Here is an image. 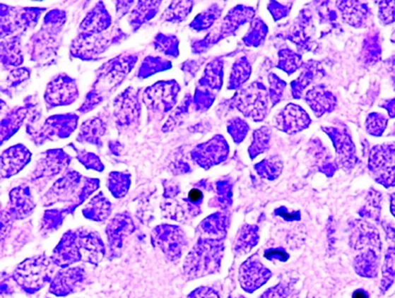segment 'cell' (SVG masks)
<instances>
[{
  "instance_id": "3",
  "label": "cell",
  "mask_w": 395,
  "mask_h": 298,
  "mask_svg": "<svg viewBox=\"0 0 395 298\" xmlns=\"http://www.w3.org/2000/svg\"><path fill=\"white\" fill-rule=\"evenodd\" d=\"M258 241H259V235L256 226H245V228H243L238 234L235 245V252L240 255L246 254L258 244Z\"/></svg>"
},
{
  "instance_id": "6",
  "label": "cell",
  "mask_w": 395,
  "mask_h": 298,
  "mask_svg": "<svg viewBox=\"0 0 395 298\" xmlns=\"http://www.w3.org/2000/svg\"><path fill=\"white\" fill-rule=\"evenodd\" d=\"M264 257L270 261H280V262H287L290 256L283 248H274L265 251Z\"/></svg>"
},
{
  "instance_id": "1",
  "label": "cell",
  "mask_w": 395,
  "mask_h": 298,
  "mask_svg": "<svg viewBox=\"0 0 395 298\" xmlns=\"http://www.w3.org/2000/svg\"><path fill=\"white\" fill-rule=\"evenodd\" d=\"M272 277V273L265 267L256 256H252L241 265L240 269V282L246 292L252 294L260 289Z\"/></svg>"
},
{
  "instance_id": "4",
  "label": "cell",
  "mask_w": 395,
  "mask_h": 298,
  "mask_svg": "<svg viewBox=\"0 0 395 298\" xmlns=\"http://www.w3.org/2000/svg\"><path fill=\"white\" fill-rule=\"evenodd\" d=\"M382 272H384V279H382V287L384 292H386L389 287H391L395 277V250L392 248L389 249Z\"/></svg>"
},
{
  "instance_id": "11",
  "label": "cell",
  "mask_w": 395,
  "mask_h": 298,
  "mask_svg": "<svg viewBox=\"0 0 395 298\" xmlns=\"http://www.w3.org/2000/svg\"><path fill=\"white\" fill-rule=\"evenodd\" d=\"M237 298H245V297H237Z\"/></svg>"
},
{
  "instance_id": "8",
  "label": "cell",
  "mask_w": 395,
  "mask_h": 298,
  "mask_svg": "<svg viewBox=\"0 0 395 298\" xmlns=\"http://www.w3.org/2000/svg\"><path fill=\"white\" fill-rule=\"evenodd\" d=\"M202 198L203 193L201 192L200 190H198V189H192V190L189 192V200H190L191 202H199Z\"/></svg>"
},
{
  "instance_id": "5",
  "label": "cell",
  "mask_w": 395,
  "mask_h": 298,
  "mask_svg": "<svg viewBox=\"0 0 395 298\" xmlns=\"http://www.w3.org/2000/svg\"><path fill=\"white\" fill-rule=\"evenodd\" d=\"M290 292L292 290H290L289 284L281 282V284L266 290L259 298H287L289 297Z\"/></svg>"
},
{
  "instance_id": "9",
  "label": "cell",
  "mask_w": 395,
  "mask_h": 298,
  "mask_svg": "<svg viewBox=\"0 0 395 298\" xmlns=\"http://www.w3.org/2000/svg\"><path fill=\"white\" fill-rule=\"evenodd\" d=\"M352 298H370V295L365 290H357L353 294Z\"/></svg>"
},
{
  "instance_id": "10",
  "label": "cell",
  "mask_w": 395,
  "mask_h": 298,
  "mask_svg": "<svg viewBox=\"0 0 395 298\" xmlns=\"http://www.w3.org/2000/svg\"><path fill=\"white\" fill-rule=\"evenodd\" d=\"M391 213L395 217V193L391 196Z\"/></svg>"
},
{
  "instance_id": "7",
  "label": "cell",
  "mask_w": 395,
  "mask_h": 298,
  "mask_svg": "<svg viewBox=\"0 0 395 298\" xmlns=\"http://www.w3.org/2000/svg\"><path fill=\"white\" fill-rule=\"evenodd\" d=\"M189 298H220L217 292L213 290L208 289V287H201L194 292L192 297Z\"/></svg>"
},
{
  "instance_id": "2",
  "label": "cell",
  "mask_w": 395,
  "mask_h": 298,
  "mask_svg": "<svg viewBox=\"0 0 395 298\" xmlns=\"http://www.w3.org/2000/svg\"><path fill=\"white\" fill-rule=\"evenodd\" d=\"M377 257L374 251H367L366 253L357 256L354 261L355 270L358 275L364 278L377 277Z\"/></svg>"
}]
</instances>
